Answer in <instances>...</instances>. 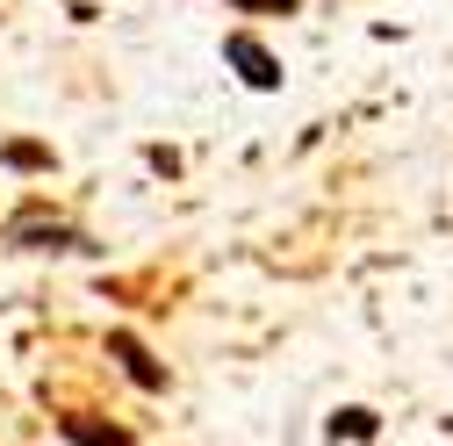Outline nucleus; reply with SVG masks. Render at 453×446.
Wrapping results in <instances>:
<instances>
[{"mask_svg": "<svg viewBox=\"0 0 453 446\" xmlns=\"http://www.w3.org/2000/svg\"><path fill=\"white\" fill-rule=\"evenodd\" d=\"M223 58H231V65L245 73V87H259V94L280 87V65L266 58V43H259V36H231V43H223Z\"/></svg>", "mask_w": 453, "mask_h": 446, "instance_id": "obj_1", "label": "nucleus"}, {"mask_svg": "<svg viewBox=\"0 0 453 446\" xmlns=\"http://www.w3.org/2000/svg\"><path fill=\"white\" fill-rule=\"evenodd\" d=\"M108 353H116V360L130 367V381H137V388H165V374L151 367V353H144V346L130 339V331H116V339H108Z\"/></svg>", "mask_w": 453, "mask_h": 446, "instance_id": "obj_2", "label": "nucleus"}, {"mask_svg": "<svg viewBox=\"0 0 453 446\" xmlns=\"http://www.w3.org/2000/svg\"><path fill=\"white\" fill-rule=\"evenodd\" d=\"M65 439H80V446H130L123 425H87V418H65Z\"/></svg>", "mask_w": 453, "mask_h": 446, "instance_id": "obj_3", "label": "nucleus"}, {"mask_svg": "<svg viewBox=\"0 0 453 446\" xmlns=\"http://www.w3.org/2000/svg\"><path fill=\"white\" fill-rule=\"evenodd\" d=\"M331 432H346V439H374V418H367V411H338Z\"/></svg>", "mask_w": 453, "mask_h": 446, "instance_id": "obj_4", "label": "nucleus"}, {"mask_svg": "<svg viewBox=\"0 0 453 446\" xmlns=\"http://www.w3.org/2000/svg\"><path fill=\"white\" fill-rule=\"evenodd\" d=\"M238 8H245V15H296L303 0H238Z\"/></svg>", "mask_w": 453, "mask_h": 446, "instance_id": "obj_5", "label": "nucleus"}, {"mask_svg": "<svg viewBox=\"0 0 453 446\" xmlns=\"http://www.w3.org/2000/svg\"><path fill=\"white\" fill-rule=\"evenodd\" d=\"M8 158L15 165H50V151H36V144H8Z\"/></svg>", "mask_w": 453, "mask_h": 446, "instance_id": "obj_6", "label": "nucleus"}]
</instances>
